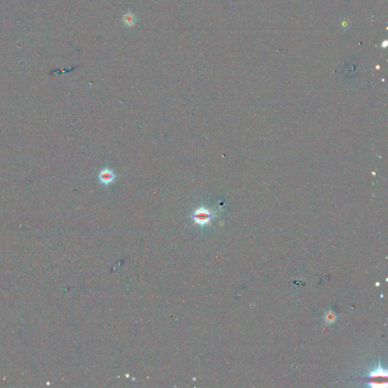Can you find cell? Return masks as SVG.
I'll use <instances>...</instances> for the list:
<instances>
[{
  "mask_svg": "<svg viewBox=\"0 0 388 388\" xmlns=\"http://www.w3.org/2000/svg\"><path fill=\"white\" fill-rule=\"evenodd\" d=\"M193 219L194 220L196 224H198L200 225H205V224L209 223L211 219L213 217V212L210 211L209 209H206L205 207L199 208L196 209L193 212Z\"/></svg>",
  "mask_w": 388,
  "mask_h": 388,
  "instance_id": "6da1fadb",
  "label": "cell"
},
{
  "mask_svg": "<svg viewBox=\"0 0 388 388\" xmlns=\"http://www.w3.org/2000/svg\"><path fill=\"white\" fill-rule=\"evenodd\" d=\"M386 377H387V371H386V369L382 367L380 362H379L378 366L374 368V370H372L368 374V377L373 379L380 378V377L386 379Z\"/></svg>",
  "mask_w": 388,
  "mask_h": 388,
  "instance_id": "3957f363",
  "label": "cell"
},
{
  "mask_svg": "<svg viewBox=\"0 0 388 388\" xmlns=\"http://www.w3.org/2000/svg\"><path fill=\"white\" fill-rule=\"evenodd\" d=\"M116 174L114 173L113 171L110 168H103L99 174V180L100 182L104 185H110L111 184L115 181L116 178Z\"/></svg>",
  "mask_w": 388,
  "mask_h": 388,
  "instance_id": "7a4b0ae2",
  "label": "cell"
},
{
  "mask_svg": "<svg viewBox=\"0 0 388 388\" xmlns=\"http://www.w3.org/2000/svg\"><path fill=\"white\" fill-rule=\"evenodd\" d=\"M125 21L128 24H132L134 22V18L131 17V15H127L125 16Z\"/></svg>",
  "mask_w": 388,
  "mask_h": 388,
  "instance_id": "5b68a950",
  "label": "cell"
},
{
  "mask_svg": "<svg viewBox=\"0 0 388 388\" xmlns=\"http://www.w3.org/2000/svg\"><path fill=\"white\" fill-rule=\"evenodd\" d=\"M324 319L328 322V324H331V323L334 322L335 319H336V315L334 311L330 310L324 315Z\"/></svg>",
  "mask_w": 388,
  "mask_h": 388,
  "instance_id": "277c9868",
  "label": "cell"
}]
</instances>
